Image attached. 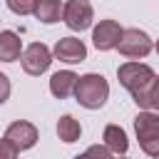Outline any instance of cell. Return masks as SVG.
<instances>
[{"instance_id": "obj_17", "label": "cell", "mask_w": 159, "mask_h": 159, "mask_svg": "<svg viewBox=\"0 0 159 159\" xmlns=\"http://www.w3.org/2000/svg\"><path fill=\"white\" fill-rule=\"evenodd\" d=\"M7 97H10V80H7V75L0 72V104L7 102Z\"/></svg>"}, {"instance_id": "obj_5", "label": "cell", "mask_w": 159, "mask_h": 159, "mask_svg": "<svg viewBox=\"0 0 159 159\" xmlns=\"http://www.w3.org/2000/svg\"><path fill=\"white\" fill-rule=\"evenodd\" d=\"M62 17H65V25L75 32H82L92 25V5L89 0H70L65 7H62Z\"/></svg>"}, {"instance_id": "obj_1", "label": "cell", "mask_w": 159, "mask_h": 159, "mask_svg": "<svg viewBox=\"0 0 159 159\" xmlns=\"http://www.w3.org/2000/svg\"><path fill=\"white\" fill-rule=\"evenodd\" d=\"M117 77L122 87H127L134 97V102L144 109H157L159 107V80L149 65L142 62H124L117 70Z\"/></svg>"}, {"instance_id": "obj_15", "label": "cell", "mask_w": 159, "mask_h": 159, "mask_svg": "<svg viewBox=\"0 0 159 159\" xmlns=\"http://www.w3.org/2000/svg\"><path fill=\"white\" fill-rule=\"evenodd\" d=\"M35 2L37 0H7V7L15 12V15H30L35 10Z\"/></svg>"}, {"instance_id": "obj_9", "label": "cell", "mask_w": 159, "mask_h": 159, "mask_svg": "<svg viewBox=\"0 0 159 159\" xmlns=\"http://www.w3.org/2000/svg\"><path fill=\"white\" fill-rule=\"evenodd\" d=\"M55 57L62 60V62L75 65V62H82V60L87 57V47H84V42L77 40V37H60L57 45H55Z\"/></svg>"}, {"instance_id": "obj_12", "label": "cell", "mask_w": 159, "mask_h": 159, "mask_svg": "<svg viewBox=\"0 0 159 159\" xmlns=\"http://www.w3.org/2000/svg\"><path fill=\"white\" fill-rule=\"evenodd\" d=\"M20 50H22V40L15 32L2 30L0 32V62H15L20 57Z\"/></svg>"}, {"instance_id": "obj_13", "label": "cell", "mask_w": 159, "mask_h": 159, "mask_svg": "<svg viewBox=\"0 0 159 159\" xmlns=\"http://www.w3.org/2000/svg\"><path fill=\"white\" fill-rule=\"evenodd\" d=\"M32 12H35V17H37L40 22L52 25V22H57V20H60L62 5H60V0H37Z\"/></svg>"}, {"instance_id": "obj_2", "label": "cell", "mask_w": 159, "mask_h": 159, "mask_svg": "<svg viewBox=\"0 0 159 159\" xmlns=\"http://www.w3.org/2000/svg\"><path fill=\"white\" fill-rule=\"evenodd\" d=\"M72 94L77 97V102H80L82 107H87V109H99V107L107 102V97H109V84H107V80H104L102 75L89 72V75L77 77V84H75V92H72Z\"/></svg>"}, {"instance_id": "obj_11", "label": "cell", "mask_w": 159, "mask_h": 159, "mask_svg": "<svg viewBox=\"0 0 159 159\" xmlns=\"http://www.w3.org/2000/svg\"><path fill=\"white\" fill-rule=\"evenodd\" d=\"M104 149L109 154H124L129 149V142H127V134L122 127H117V124L104 127Z\"/></svg>"}, {"instance_id": "obj_7", "label": "cell", "mask_w": 159, "mask_h": 159, "mask_svg": "<svg viewBox=\"0 0 159 159\" xmlns=\"http://www.w3.org/2000/svg\"><path fill=\"white\" fill-rule=\"evenodd\" d=\"M50 62H52V55H50V50H47V45H42V42H32L25 52H22V70L27 72V75H42L47 67H50Z\"/></svg>"}, {"instance_id": "obj_18", "label": "cell", "mask_w": 159, "mask_h": 159, "mask_svg": "<svg viewBox=\"0 0 159 159\" xmlns=\"http://www.w3.org/2000/svg\"><path fill=\"white\" fill-rule=\"evenodd\" d=\"M17 157V152L5 142V139H0V159H15Z\"/></svg>"}, {"instance_id": "obj_16", "label": "cell", "mask_w": 159, "mask_h": 159, "mask_svg": "<svg viewBox=\"0 0 159 159\" xmlns=\"http://www.w3.org/2000/svg\"><path fill=\"white\" fill-rule=\"evenodd\" d=\"M75 159H114L104 147H99V144H94V147H89L84 154H80V157H75Z\"/></svg>"}, {"instance_id": "obj_8", "label": "cell", "mask_w": 159, "mask_h": 159, "mask_svg": "<svg viewBox=\"0 0 159 159\" xmlns=\"http://www.w3.org/2000/svg\"><path fill=\"white\" fill-rule=\"evenodd\" d=\"M119 35H122V27L117 20H99V25L92 32V42L97 50H112V47H117Z\"/></svg>"}, {"instance_id": "obj_4", "label": "cell", "mask_w": 159, "mask_h": 159, "mask_svg": "<svg viewBox=\"0 0 159 159\" xmlns=\"http://www.w3.org/2000/svg\"><path fill=\"white\" fill-rule=\"evenodd\" d=\"M117 50L124 55V57H147L152 52V37L137 27H129V30H122L119 40H117Z\"/></svg>"}, {"instance_id": "obj_10", "label": "cell", "mask_w": 159, "mask_h": 159, "mask_svg": "<svg viewBox=\"0 0 159 159\" xmlns=\"http://www.w3.org/2000/svg\"><path fill=\"white\" fill-rule=\"evenodd\" d=\"M75 84H77V75L70 72V70H62V72H55L50 77V92L57 97V99H65L75 92Z\"/></svg>"}, {"instance_id": "obj_3", "label": "cell", "mask_w": 159, "mask_h": 159, "mask_svg": "<svg viewBox=\"0 0 159 159\" xmlns=\"http://www.w3.org/2000/svg\"><path fill=\"white\" fill-rule=\"evenodd\" d=\"M134 129L139 137V147L149 157H157L159 154V117L154 112H139L134 117Z\"/></svg>"}, {"instance_id": "obj_6", "label": "cell", "mask_w": 159, "mask_h": 159, "mask_svg": "<svg viewBox=\"0 0 159 159\" xmlns=\"http://www.w3.org/2000/svg\"><path fill=\"white\" fill-rule=\"evenodd\" d=\"M2 139H5L15 152H22V149L35 147V142H37V129H35V124L17 119V122H12V124L5 129V137H2Z\"/></svg>"}, {"instance_id": "obj_14", "label": "cell", "mask_w": 159, "mask_h": 159, "mask_svg": "<svg viewBox=\"0 0 159 159\" xmlns=\"http://www.w3.org/2000/svg\"><path fill=\"white\" fill-rule=\"evenodd\" d=\"M57 134H60V139H62V142H67V144L77 142V139H80V134H82L80 122H77L75 117H70V114L60 117V122H57Z\"/></svg>"}]
</instances>
